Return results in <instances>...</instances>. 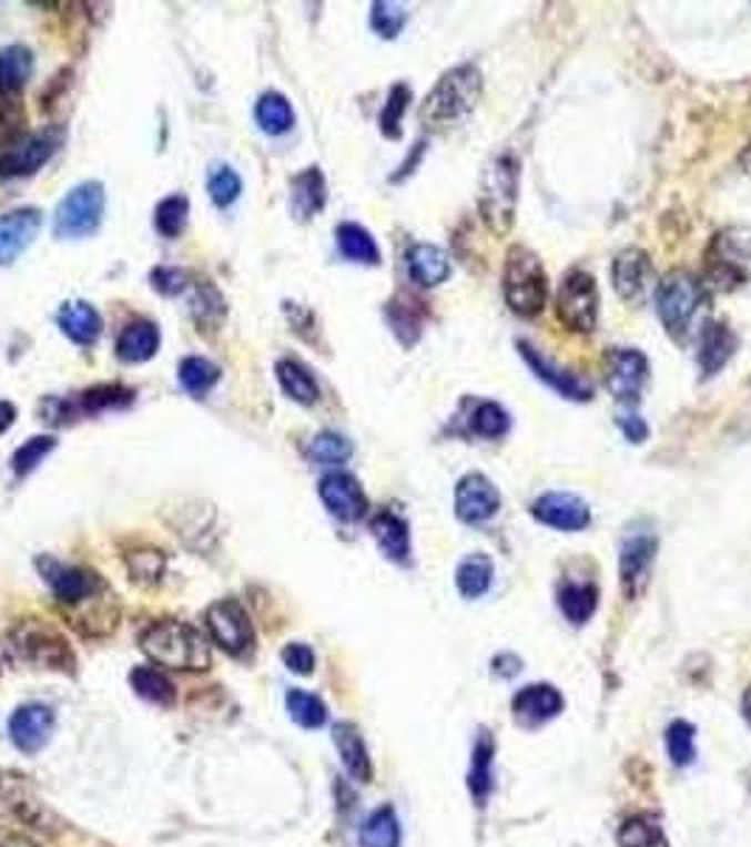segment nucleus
Returning a JSON list of instances; mask_svg holds the SVG:
<instances>
[{
    "instance_id": "obj_1",
    "label": "nucleus",
    "mask_w": 751,
    "mask_h": 847,
    "mask_svg": "<svg viewBox=\"0 0 751 847\" xmlns=\"http://www.w3.org/2000/svg\"><path fill=\"white\" fill-rule=\"evenodd\" d=\"M43 580L49 582L51 593L62 604V611L69 613L71 624L85 635H108L113 633L119 622V602L116 593L111 591L100 573L91 568L69 565L54 557H40L38 560Z\"/></svg>"
},
{
    "instance_id": "obj_2",
    "label": "nucleus",
    "mask_w": 751,
    "mask_h": 847,
    "mask_svg": "<svg viewBox=\"0 0 751 847\" xmlns=\"http://www.w3.org/2000/svg\"><path fill=\"white\" fill-rule=\"evenodd\" d=\"M656 306H659V319L672 337V343L687 345L707 325L709 288L692 272L672 268L661 277L659 292H656Z\"/></svg>"
},
{
    "instance_id": "obj_3",
    "label": "nucleus",
    "mask_w": 751,
    "mask_h": 847,
    "mask_svg": "<svg viewBox=\"0 0 751 847\" xmlns=\"http://www.w3.org/2000/svg\"><path fill=\"white\" fill-rule=\"evenodd\" d=\"M142 650L159 667L181 670V673H204L212 664L210 642L193 624L164 619L153 622L139 639Z\"/></svg>"
},
{
    "instance_id": "obj_4",
    "label": "nucleus",
    "mask_w": 751,
    "mask_h": 847,
    "mask_svg": "<svg viewBox=\"0 0 751 847\" xmlns=\"http://www.w3.org/2000/svg\"><path fill=\"white\" fill-rule=\"evenodd\" d=\"M703 283L718 292L751 283V226L734 224L714 232L703 252Z\"/></svg>"
},
{
    "instance_id": "obj_5",
    "label": "nucleus",
    "mask_w": 751,
    "mask_h": 847,
    "mask_svg": "<svg viewBox=\"0 0 751 847\" xmlns=\"http://www.w3.org/2000/svg\"><path fill=\"white\" fill-rule=\"evenodd\" d=\"M480 94H484V76L475 65L449 69L442 80L435 82V88L424 100L422 122L427 127L455 125L478 105Z\"/></svg>"
},
{
    "instance_id": "obj_6",
    "label": "nucleus",
    "mask_w": 751,
    "mask_h": 847,
    "mask_svg": "<svg viewBox=\"0 0 751 847\" xmlns=\"http://www.w3.org/2000/svg\"><path fill=\"white\" fill-rule=\"evenodd\" d=\"M506 303L520 317H537L548 303V272L528 246H511L504 266Z\"/></svg>"
},
{
    "instance_id": "obj_7",
    "label": "nucleus",
    "mask_w": 751,
    "mask_h": 847,
    "mask_svg": "<svg viewBox=\"0 0 751 847\" xmlns=\"http://www.w3.org/2000/svg\"><path fill=\"white\" fill-rule=\"evenodd\" d=\"M517 190H520V162L515 156H497L480 175L478 206L484 224L495 235H506L515 224Z\"/></svg>"
},
{
    "instance_id": "obj_8",
    "label": "nucleus",
    "mask_w": 751,
    "mask_h": 847,
    "mask_svg": "<svg viewBox=\"0 0 751 847\" xmlns=\"http://www.w3.org/2000/svg\"><path fill=\"white\" fill-rule=\"evenodd\" d=\"M9 650L14 653V659L29 661L34 667L60 670V673L74 667V653L69 650L65 639L51 624L38 622V619L14 624L9 633Z\"/></svg>"
},
{
    "instance_id": "obj_9",
    "label": "nucleus",
    "mask_w": 751,
    "mask_h": 847,
    "mask_svg": "<svg viewBox=\"0 0 751 847\" xmlns=\"http://www.w3.org/2000/svg\"><path fill=\"white\" fill-rule=\"evenodd\" d=\"M105 212V187L100 181H82L60 201L54 212L57 237H88L100 229Z\"/></svg>"
},
{
    "instance_id": "obj_10",
    "label": "nucleus",
    "mask_w": 751,
    "mask_h": 847,
    "mask_svg": "<svg viewBox=\"0 0 751 847\" xmlns=\"http://www.w3.org/2000/svg\"><path fill=\"white\" fill-rule=\"evenodd\" d=\"M557 317L574 334H590L599 323V286L597 277L585 268L568 272L557 294Z\"/></svg>"
},
{
    "instance_id": "obj_11",
    "label": "nucleus",
    "mask_w": 751,
    "mask_h": 847,
    "mask_svg": "<svg viewBox=\"0 0 751 847\" xmlns=\"http://www.w3.org/2000/svg\"><path fill=\"white\" fill-rule=\"evenodd\" d=\"M605 387L621 405H639L650 381V361L636 348H610L602 361Z\"/></svg>"
},
{
    "instance_id": "obj_12",
    "label": "nucleus",
    "mask_w": 751,
    "mask_h": 847,
    "mask_svg": "<svg viewBox=\"0 0 751 847\" xmlns=\"http://www.w3.org/2000/svg\"><path fill=\"white\" fill-rule=\"evenodd\" d=\"M206 630H210L212 642L224 653L235 655V659H246L255 650V630L248 622L246 611L237 599H221V602L206 608Z\"/></svg>"
},
{
    "instance_id": "obj_13",
    "label": "nucleus",
    "mask_w": 751,
    "mask_h": 847,
    "mask_svg": "<svg viewBox=\"0 0 751 847\" xmlns=\"http://www.w3.org/2000/svg\"><path fill=\"white\" fill-rule=\"evenodd\" d=\"M659 554V537L650 529H636L625 534L619 549L621 591L628 599H639L650 585V573Z\"/></svg>"
},
{
    "instance_id": "obj_14",
    "label": "nucleus",
    "mask_w": 751,
    "mask_h": 847,
    "mask_svg": "<svg viewBox=\"0 0 751 847\" xmlns=\"http://www.w3.org/2000/svg\"><path fill=\"white\" fill-rule=\"evenodd\" d=\"M60 142L62 133L57 131V127L29 133V136L18 139L14 144L0 150V175H3V178H20V175L38 173V170L54 156Z\"/></svg>"
},
{
    "instance_id": "obj_15",
    "label": "nucleus",
    "mask_w": 751,
    "mask_h": 847,
    "mask_svg": "<svg viewBox=\"0 0 751 847\" xmlns=\"http://www.w3.org/2000/svg\"><path fill=\"white\" fill-rule=\"evenodd\" d=\"M504 506L500 489L486 474L469 472L455 487V514L466 525H484L495 518Z\"/></svg>"
},
{
    "instance_id": "obj_16",
    "label": "nucleus",
    "mask_w": 751,
    "mask_h": 847,
    "mask_svg": "<svg viewBox=\"0 0 751 847\" xmlns=\"http://www.w3.org/2000/svg\"><path fill=\"white\" fill-rule=\"evenodd\" d=\"M613 288L628 306H641L652 286V261L639 246H628L613 257Z\"/></svg>"
},
{
    "instance_id": "obj_17",
    "label": "nucleus",
    "mask_w": 751,
    "mask_h": 847,
    "mask_svg": "<svg viewBox=\"0 0 751 847\" xmlns=\"http://www.w3.org/2000/svg\"><path fill=\"white\" fill-rule=\"evenodd\" d=\"M517 350H520L522 361H526L528 368H531V374L537 376V379L542 381V385H548L551 390H557L562 399H571V401H590L593 399V387L588 385V381L582 379V376L571 374V370L566 368H559L557 361L548 359V356H542L540 350L535 348V345H528V343H517Z\"/></svg>"
},
{
    "instance_id": "obj_18",
    "label": "nucleus",
    "mask_w": 751,
    "mask_h": 847,
    "mask_svg": "<svg viewBox=\"0 0 751 847\" xmlns=\"http://www.w3.org/2000/svg\"><path fill=\"white\" fill-rule=\"evenodd\" d=\"M537 523L557 531H585L590 525V509L571 492H546L531 506Z\"/></svg>"
},
{
    "instance_id": "obj_19",
    "label": "nucleus",
    "mask_w": 751,
    "mask_h": 847,
    "mask_svg": "<svg viewBox=\"0 0 751 847\" xmlns=\"http://www.w3.org/2000/svg\"><path fill=\"white\" fill-rule=\"evenodd\" d=\"M319 500L336 520L356 523L367 514V498L359 480L348 472H331L319 480Z\"/></svg>"
},
{
    "instance_id": "obj_20",
    "label": "nucleus",
    "mask_w": 751,
    "mask_h": 847,
    "mask_svg": "<svg viewBox=\"0 0 751 847\" xmlns=\"http://www.w3.org/2000/svg\"><path fill=\"white\" fill-rule=\"evenodd\" d=\"M54 732V712L45 704H23L9 717V737L26 754H38Z\"/></svg>"
},
{
    "instance_id": "obj_21",
    "label": "nucleus",
    "mask_w": 751,
    "mask_h": 847,
    "mask_svg": "<svg viewBox=\"0 0 751 847\" xmlns=\"http://www.w3.org/2000/svg\"><path fill=\"white\" fill-rule=\"evenodd\" d=\"M40 224H43V215L34 206L0 215V266H9L29 249L31 241L38 237Z\"/></svg>"
},
{
    "instance_id": "obj_22",
    "label": "nucleus",
    "mask_w": 751,
    "mask_h": 847,
    "mask_svg": "<svg viewBox=\"0 0 751 847\" xmlns=\"http://www.w3.org/2000/svg\"><path fill=\"white\" fill-rule=\"evenodd\" d=\"M562 695H559L557 686L551 684H531L526 690H520L511 701V710H515V717L520 726H528V729H535V726H542L551 717H557L562 712Z\"/></svg>"
},
{
    "instance_id": "obj_23",
    "label": "nucleus",
    "mask_w": 751,
    "mask_h": 847,
    "mask_svg": "<svg viewBox=\"0 0 751 847\" xmlns=\"http://www.w3.org/2000/svg\"><path fill=\"white\" fill-rule=\"evenodd\" d=\"M404 263H407L410 280L422 288L442 286V283H447L449 275H453V261H449V255L442 246L413 244L410 249H407V255H404Z\"/></svg>"
},
{
    "instance_id": "obj_24",
    "label": "nucleus",
    "mask_w": 751,
    "mask_h": 847,
    "mask_svg": "<svg viewBox=\"0 0 751 847\" xmlns=\"http://www.w3.org/2000/svg\"><path fill=\"white\" fill-rule=\"evenodd\" d=\"M701 345H698V365H701L703 376L721 374L729 365V359L738 350V337L727 323H707L698 334Z\"/></svg>"
},
{
    "instance_id": "obj_25",
    "label": "nucleus",
    "mask_w": 751,
    "mask_h": 847,
    "mask_svg": "<svg viewBox=\"0 0 751 847\" xmlns=\"http://www.w3.org/2000/svg\"><path fill=\"white\" fill-rule=\"evenodd\" d=\"M57 401V399H54ZM136 401V390L124 385H97L88 387L80 392V399L74 405H65V401H57L60 412H57L54 424H60L62 418L71 416V412H105V410H124Z\"/></svg>"
},
{
    "instance_id": "obj_26",
    "label": "nucleus",
    "mask_w": 751,
    "mask_h": 847,
    "mask_svg": "<svg viewBox=\"0 0 751 847\" xmlns=\"http://www.w3.org/2000/svg\"><path fill=\"white\" fill-rule=\"evenodd\" d=\"M373 540L379 542V549L385 551L387 560L407 565L410 562V525L407 520L398 518L396 511L385 509L371 520Z\"/></svg>"
},
{
    "instance_id": "obj_27",
    "label": "nucleus",
    "mask_w": 751,
    "mask_h": 847,
    "mask_svg": "<svg viewBox=\"0 0 751 847\" xmlns=\"http://www.w3.org/2000/svg\"><path fill=\"white\" fill-rule=\"evenodd\" d=\"M57 325L62 328V334L69 339H74L77 345H93L102 334V317L100 312L91 306V303H65V306L57 312Z\"/></svg>"
},
{
    "instance_id": "obj_28",
    "label": "nucleus",
    "mask_w": 751,
    "mask_h": 847,
    "mask_svg": "<svg viewBox=\"0 0 751 847\" xmlns=\"http://www.w3.org/2000/svg\"><path fill=\"white\" fill-rule=\"evenodd\" d=\"M159 325L150 319H136V323L124 325L122 334L116 339V356L128 365H139V361L153 359L159 350Z\"/></svg>"
},
{
    "instance_id": "obj_29",
    "label": "nucleus",
    "mask_w": 751,
    "mask_h": 847,
    "mask_svg": "<svg viewBox=\"0 0 751 847\" xmlns=\"http://www.w3.org/2000/svg\"><path fill=\"white\" fill-rule=\"evenodd\" d=\"M328 187L319 167H308L292 178V212L297 221H311L325 206Z\"/></svg>"
},
{
    "instance_id": "obj_30",
    "label": "nucleus",
    "mask_w": 751,
    "mask_h": 847,
    "mask_svg": "<svg viewBox=\"0 0 751 847\" xmlns=\"http://www.w3.org/2000/svg\"><path fill=\"white\" fill-rule=\"evenodd\" d=\"M334 743H336V752H339L345 772H348L354 779H359V783H371L373 777L371 757H367V746L354 723H339V726L334 729Z\"/></svg>"
},
{
    "instance_id": "obj_31",
    "label": "nucleus",
    "mask_w": 751,
    "mask_h": 847,
    "mask_svg": "<svg viewBox=\"0 0 751 847\" xmlns=\"http://www.w3.org/2000/svg\"><path fill=\"white\" fill-rule=\"evenodd\" d=\"M491 788H495V741H491L489 732L484 729L478 743H475L473 768H469V792H473L475 805L484 808Z\"/></svg>"
},
{
    "instance_id": "obj_32",
    "label": "nucleus",
    "mask_w": 751,
    "mask_h": 847,
    "mask_svg": "<svg viewBox=\"0 0 751 847\" xmlns=\"http://www.w3.org/2000/svg\"><path fill=\"white\" fill-rule=\"evenodd\" d=\"M385 314H387V323H390L393 334H396L398 343H402L404 348H410V345L418 343V337H422V328H424L422 303H416V299H410V297H396V299H390V303H387Z\"/></svg>"
},
{
    "instance_id": "obj_33",
    "label": "nucleus",
    "mask_w": 751,
    "mask_h": 847,
    "mask_svg": "<svg viewBox=\"0 0 751 847\" xmlns=\"http://www.w3.org/2000/svg\"><path fill=\"white\" fill-rule=\"evenodd\" d=\"M274 374H277L280 387L286 390L288 399L300 401V405H314L319 399V385L314 379L308 368H305L303 361L297 359H280L274 365Z\"/></svg>"
},
{
    "instance_id": "obj_34",
    "label": "nucleus",
    "mask_w": 751,
    "mask_h": 847,
    "mask_svg": "<svg viewBox=\"0 0 751 847\" xmlns=\"http://www.w3.org/2000/svg\"><path fill=\"white\" fill-rule=\"evenodd\" d=\"M559 611L571 624L590 622V616L597 613L599 591L593 582H562L557 593Z\"/></svg>"
},
{
    "instance_id": "obj_35",
    "label": "nucleus",
    "mask_w": 751,
    "mask_h": 847,
    "mask_svg": "<svg viewBox=\"0 0 751 847\" xmlns=\"http://www.w3.org/2000/svg\"><path fill=\"white\" fill-rule=\"evenodd\" d=\"M336 244H339V252L348 261L354 263H367V266H376L382 261L379 244H376V237L359 224H339L336 226Z\"/></svg>"
},
{
    "instance_id": "obj_36",
    "label": "nucleus",
    "mask_w": 751,
    "mask_h": 847,
    "mask_svg": "<svg viewBox=\"0 0 751 847\" xmlns=\"http://www.w3.org/2000/svg\"><path fill=\"white\" fill-rule=\"evenodd\" d=\"M34 69V57L26 45H9L0 51V96H14Z\"/></svg>"
},
{
    "instance_id": "obj_37",
    "label": "nucleus",
    "mask_w": 751,
    "mask_h": 847,
    "mask_svg": "<svg viewBox=\"0 0 751 847\" xmlns=\"http://www.w3.org/2000/svg\"><path fill=\"white\" fill-rule=\"evenodd\" d=\"M255 119L263 133H268V136H283V133H288L294 127L292 102L283 94H277V91H268V94H263L261 100H257Z\"/></svg>"
},
{
    "instance_id": "obj_38",
    "label": "nucleus",
    "mask_w": 751,
    "mask_h": 847,
    "mask_svg": "<svg viewBox=\"0 0 751 847\" xmlns=\"http://www.w3.org/2000/svg\"><path fill=\"white\" fill-rule=\"evenodd\" d=\"M491 576H495V565H491L489 557L473 554V557H466V560L458 565L455 585H458L460 596L464 599H478L489 591Z\"/></svg>"
},
{
    "instance_id": "obj_39",
    "label": "nucleus",
    "mask_w": 751,
    "mask_h": 847,
    "mask_svg": "<svg viewBox=\"0 0 751 847\" xmlns=\"http://www.w3.org/2000/svg\"><path fill=\"white\" fill-rule=\"evenodd\" d=\"M179 379H181V387H184L190 396L201 399V396H206V392L217 385V379H221V368H217L215 361L204 359V356H186V359H181L179 365Z\"/></svg>"
},
{
    "instance_id": "obj_40",
    "label": "nucleus",
    "mask_w": 751,
    "mask_h": 847,
    "mask_svg": "<svg viewBox=\"0 0 751 847\" xmlns=\"http://www.w3.org/2000/svg\"><path fill=\"white\" fill-rule=\"evenodd\" d=\"M131 686L136 690V695H142L144 701L155 706H173L175 704V686L168 675L159 667H136L131 673Z\"/></svg>"
},
{
    "instance_id": "obj_41",
    "label": "nucleus",
    "mask_w": 751,
    "mask_h": 847,
    "mask_svg": "<svg viewBox=\"0 0 751 847\" xmlns=\"http://www.w3.org/2000/svg\"><path fill=\"white\" fill-rule=\"evenodd\" d=\"M362 847H398L402 841V828H398L396 810L379 808L373 810L359 830Z\"/></svg>"
},
{
    "instance_id": "obj_42",
    "label": "nucleus",
    "mask_w": 751,
    "mask_h": 847,
    "mask_svg": "<svg viewBox=\"0 0 751 847\" xmlns=\"http://www.w3.org/2000/svg\"><path fill=\"white\" fill-rule=\"evenodd\" d=\"M351 456H354V443L339 432H319L308 443V458L323 467H339V463L351 461Z\"/></svg>"
},
{
    "instance_id": "obj_43",
    "label": "nucleus",
    "mask_w": 751,
    "mask_h": 847,
    "mask_svg": "<svg viewBox=\"0 0 751 847\" xmlns=\"http://www.w3.org/2000/svg\"><path fill=\"white\" fill-rule=\"evenodd\" d=\"M509 427H511L509 412L497 405V401H480V405L473 410V416H469V430L480 438H489V441L504 438L506 432H509Z\"/></svg>"
},
{
    "instance_id": "obj_44",
    "label": "nucleus",
    "mask_w": 751,
    "mask_h": 847,
    "mask_svg": "<svg viewBox=\"0 0 751 847\" xmlns=\"http://www.w3.org/2000/svg\"><path fill=\"white\" fill-rule=\"evenodd\" d=\"M23 777H12L7 783V779H0V797L7 799L9 808L14 810V814L23 819V823L29 825H38V828H45L43 825V816H45V808L43 803H38V799H31L29 794L23 792V783H20Z\"/></svg>"
},
{
    "instance_id": "obj_45",
    "label": "nucleus",
    "mask_w": 751,
    "mask_h": 847,
    "mask_svg": "<svg viewBox=\"0 0 751 847\" xmlns=\"http://www.w3.org/2000/svg\"><path fill=\"white\" fill-rule=\"evenodd\" d=\"M288 715L294 723H300L303 729H319L325 721H328V710H325L323 701L317 695H311L305 690H292L286 695Z\"/></svg>"
},
{
    "instance_id": "obj_46",
    "label": "nucleus",
    "mask_w": 751,
    "mask_h": 847,
    "mask_svg": "<svg viewBox=\"0 0 751 847\" xmlns=\"http://www.w3.org/2000/svg\"><path fill=\"white\" fill-rule=\"evenodd\" d=\"M621 847H667L664 834L656 816H633L619 830Z\"/></svg>"
},
{
    "instance_id": "obj_47",
    "label": "nucleus",
    "mask_w": 751,
    "mask_h": 847,
    "mask_svg": "<svg viewBox=\"0 0 751 847\" xmlns=\"http://www.w3.org/2000/svg\"><path fill=\"white\" fill-rule=\"evenodd\" d=\"M410 100H413V91L404 85V82H398V85L390 88V94H387V102L385 108H382V116H379L382 133H385L387 139L402 136V119L404 113H407V108H410Z\"/></svg>"
},
{
    "instance_id": "obj_48",
    "label": "nucleus",
    "mask_w": 751,
    "mask_h": 847,
    "mask_svg": "<svg viewBox=\"0 0 751 847\" xmlns=\"http://www.w3.org/2000/svg\"><path fill=\"white\" fill-rule=\"evenodd\" d=\"M54 447H57V438L54 436H34V438H29V441H26L23 447L14 449L12 472L18 474V478H26V474H31V472H34V469L40 467V463L45 461V456H49V452Z\"/></svg>"
},
{
    "instance_id": "obj_49",
    "label": "nucleus",
    "mask_w": 751,
    "mask_h": 847,
    "mask_svg": "<svg viewBox=\"0 0 751 847\" xmlns=\"http://www.w3.org/2000/svg\"><path fill=\"white\" fill-rule=\"evenodd\" d=\"M186 215H190V201L184 195H170L155 206V229L162 232L164 237H179L184 232Z\"/></svg>"
},
{
    "instance_id": "obj_50",
    "label": "nucleus",
    "mask_w": 751,
    "mask_h": 847,
    "mask_svg": "<svg viewBox=\"0 0 751 847\" xmlns=\"http://www.w3.org/2000/svg\"><path fill=\"white\" fill-rule=\"evenodd\" d=\"M241 175L235 173L232 167H226V164H221V167H212L210 178H206V193H210V198L215 201L217 206H230L235 204L237 198H241Z\"/></svg>"
},
{
    "instance_id": "obj_51",
    "label": "nucleus",
    "mask_w": 751,
    "mask_h": 847,
    "mask_svg": "<svg viewBox=\"0 0 751 847\" xmlns=\"http://www.w3.org/2000/svg\"><path fill=\"white\" fill-rule=\"evenodd\" d=\"M667 754L676 766H690L696 761V729L690 723L676 721L667 729Z\"/></svg>"
},
{
    "instance_id": "obj_52",
    "label": "nucleus",
    "mask_w": 751,
    "mask_h": 847,
    "mask_svg": "<svg viewBox=\"0 0 751 847\" xmlns=\"http://www.w3.org/2000/svg\"><path fill=\"white\" fill-rule=\"evenodd\" d=\"M404 23H407V12H404V7H398V3H373L371 7V25L379 38H398Z\"/></svg>"
},
{
    "instance_id": "obj_53",
    "label": "nucleus",
    "mask_w": 751,
    "mask_h": 847,
    "mask_svg": "<svg viewBox=\"0 0 751 847\" xmlns=\"http://www.w3.org/2000/svg\"><path fill=\"white\" fill-rule=\"evenodd\" d=\"M128 568H131V576L136 582H159L164 571V554L153 549H142L128 554Z\"/></svg>"
},
{
    "instance_id": "obj_54",
    "label": "nucleus",
    "mask_w": 751,
    "mask_h": 847,
    "mask_svg": "<svg viewBox=\"0 0 751 847\" xmlns=\"http://www.w3.org/2000/svg\"><path fill=\"white\" fill-rule=\"evenodd\" d=\"M23 127V108L14 96H0V144H14Z\"/></svg>"
},
{
    "instance_id": "obj_55",
    "label": "nucleus",
    "mask_w": 751,
    "mask_h": 847,
    "mask_svg": "<svg viewBox=\"0 0 751 847\" xmlns=\"http://www.w3.org/2000/svg\"><path fill=\"white\" fill-rule=\"evenodd\" d=\"M150 280H153V288L159 294H164V297H175V294H181L186 288V272H181V268H170V266H162V268H155L153 275H150Z\"/></svg>"
},
{
    "instance_id": "obj_56",
    "label": "nucleus",
    "mask_w": 751,
    "mask_h": 847,
    "mask_svg": "<svg viewBox=\"0 0 751 847\" xmlns=\"http://www.w3.org/2000/svg\"><path fill=\"white\" fill-rule=\"evenodd\" d=\"M283 664H286L292 673H300V675H308L314 673V664H317V659H314V650L308 647V644H286L283 647Z\"/></svg>"
},
{
    "instance_id": "obj_57",
    "label": "nucleus",
    "mask_w": 751,
    "mask_h": 847,
    "mask_svg": "<svg viewBox=\"0 0 751 847\" xmlns=\"http://www.w3.org/2000/svg\"><path fill=\"white\" fill-rule=\"evenodd\" d=\"M619 427H621V432L628 436L630 443H641V441H647V436H650L645 418H639V416H619Z\"/></svg>"
},
{
    "instance_id": "obj_58",
    "label": "nucleus",
    "mask_w": 751,
    "mask_h": 847,
    "mask_svg": "<svg viewBox=\"0 0 751 847\" xmlns=\"http://www.w3.org/2000/svg\"><path fill=\"white\" fill-rule=\"evenodd\" d=\"M520 667H522L520 659H517V655H511V653L497 655L495 659V673L504 675V678H511V675H517L520 673Z\"/></svg>"
},
{
    "instance_id": "obj_59",
    "label": "nucleus",
    "mask_w": 751,
    "mask_h": 847,
    "mask_svg": "<svg viewBox=\"0 0 751 847\" xmlns=\"http://www.w3.org/2000/svg\"><path fill=\"white\" fill-rule=\"evenodd\" d=\"M0 847H38V845H34L29 836L18 834V830L0 828Z\"/></svg>"
},
{
    "instance_id": "obj_60",
    "label": "nucleus",
    "mask_w": 751,
    "mask_h": 847,
    "mask_svg": "<svg viewBox=\"0 0 751 847\" xmlns=\"http://www.w3.org/2000/svg\"><path fill=\"white\" fill-rule=\"evenodd\" d=\"M14 416H18V410H14L12 401L0 399V432H7L9 427H12Z\"/></svg>"
},
{
    "instance_id": "obj_61",
    "label": "nucleus",
    "mask_w": 751,
    "mask_h": 847,
    "mask_svg": "<svg viewBox=\"0 0 751 847\" xmlns=\"http://www.w3.org/2000/svg\"><path fill=\"white\" fill-rule=\"evenodd\" d=\"M740 167H743L745 173H751V144L743 150V156H740Z\"/></svg>"
},
{
    "instance_id": "obj_62",
    "label": "nucleus",
    "mask_w": 751,
    "mask_h": 847,
    "mask_svg": "<svg viewBox=\"0 0 751 847\" xmlns=\"http://www.w3.org/2000/svg\"><path fill=\"white\" fill-rule=\"evenodd\" d=\"M743 715H745V721L751 723V690L745 692V698H743Z\"/></svg>"
}]
</instances>
